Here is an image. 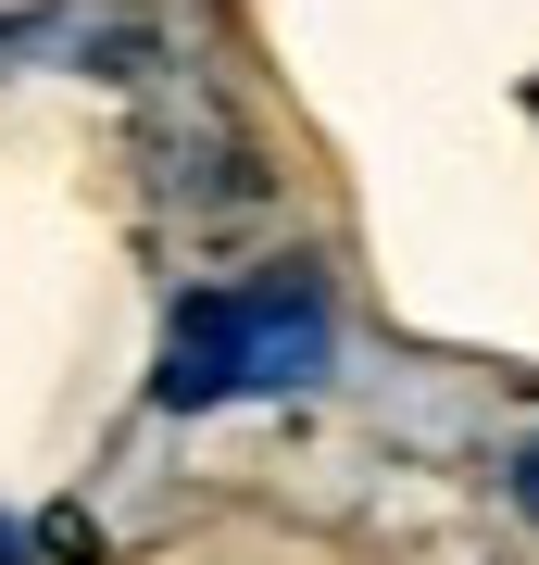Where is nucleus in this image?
Segmentation results:
<instances>
[{
    "instance_id": "nucleus-1",
    "label": "nucleus",
    "mask_w": 539,
    "mask_h": 565,
    "mask_svg": "<svg viewBox=\"0 0 539 565\" xmlns=\"http://www.w3.org/2000/svg\"><path fill=\"white\" fill-rule=\"evenodd\" d=\"M326 364V289L314 277H263V289H188L176 302V364H163L151 403L201 415L239 403V390H301Z\"/></svg>"
},
{
    "instance_id": "nucleus-2",
    "label": "nucleus",
    "mask_w": 539,
    "mask_h": 565,
    "mask_svg": "<svg viewBox=\"0 0 539 565\" xmlns=\"http://www.w3.org/2000/svg\"><path fill=\"white\" fill-rule=\"evenodd\" d=\"M515 503H527V515H539V452H527V465H515Z\"/></svg>"
},
{
    "instance_id": "nucleus-3",
    "label": "nucleus",
    "mask_w": 539,
    "mask_h": 565,
    "mask_svg": "<svg viewBox=\"0 0 539 565\" xmlns=\"http://www.w3.org/2000/svg\"><path fill=\"white\" fill-rule=\"evenodd\" d=\"M0 565H25V527H13V515H0Z\"/></svg>"
}]
</instances>
